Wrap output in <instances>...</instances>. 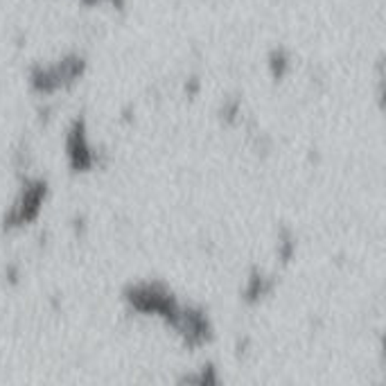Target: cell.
I'll return each mask as SVG.
<instances>
[{"mask_svg":"<svg viewBox=\"0 0 386 386\" xmlns=\"http://www.w3.org/2000/svg\"><path fill=\"white\" fill-rule=\"evenodd\" d=\"M82 72V59L75 61H61L55 68H39L32 72V86L34 91L39 93H53L57 89H61L64 84L72 82L77 75Z\"/></svg>","mask_w":386,"mask_h":386,"instance_id":"cell-2","label":"cell"},{"mask_svg":"<svg viewBox=\"0 0 386 386\" xmlns=\"http://www.w3.org/2000/svg\"><path fill=\"white\" fill-rule=\"evenodd\" d=\"M43 199H45V181L36 179L25 183L21 197L16 199V204L11 206V210L5 217V228H18L23 224L39 217Z\"/></svg>","mask_w":386,"mask_h":386,"instance_id":"cell-1","label":"cell"},{"mask_svg":"<svg viewBox=\"0 0 386 386\" xmlns=\"http://www.w3.org/2000/svg\"><path fill=\"white\" fill-rule=\"evenodd\" d=\"M68 158H70V165L75 167V172H84L86 167H91L93 163V154H91V147L86 143V133H84V122L77 120L72 124V129L68 133Z\"/></svg>","mask_w":386,"mask_h":386,"instance_id":"cell-3","label":"cell"}]
</instances>
